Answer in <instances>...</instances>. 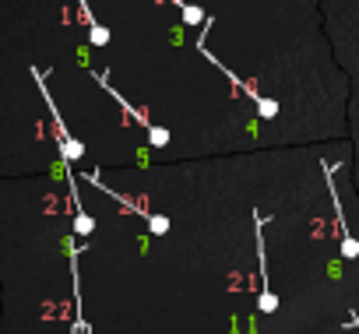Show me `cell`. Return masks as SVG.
Here are the masks:
<instances>
[{
	"label": "cell",
	"mask_w": 359,
	"mask_h": 334,
	"mask_svg": "<svg viewBox=\"0 0 359 334\" xmlns=\"http://www.w3.org/2000/svg\"><path fill=\"white\" fill-rule=\"evenodd\" d=\"M32 78H36V85H39L43 99H46V109H50V120H53V130H57V144H60V158L67 162V173H74V162H81V158H85V144L67 130V123H64V116H60V109H57V102H53V95H50V88H46L43 71H36V67H32Z\"/></svg>",
	"instance_id": "6da1fadb"
},
{
	"label": "cell",
	"mask_w": 359,
	"mask_h": 334,
	"mask_svg": "<svg viewBox=\"0 0 359 334\" xmlns=\"http://www.w3.org/2000/svg\"><path fill=\"white\" fill-rule=\"evenodd\" d=\"M95 81H99V85H102V88H106V92L113 95V102H116V106H120V109H123V113H127V116H130L134 123H141V130L148 134V141H151V148H165V144H169V130H162V127H155V123H151V120H148V116H144L141 109H134V106H130V102H127V99H123V95H120V92H116V88H113V85L106 81V74H102V71L95 74Z\"/></svg>",
	"instance_id": "7a4b0ae2"
},
{
	"label": "cell",
	"mask_w": 359,
	"mask_h": 334,
	"mask_svg": "<svg viewBox=\"0 0 359 334\" xmlns=\"http://www.w3.org/2000/svg\"><path fill=\"white\" fill-rule=\"evenodd\" d=\"M85 183H92V187H99V190H102V194H109V197H113L116 204H123L127 211H134V215H141V218L148 222V232H151V236H165V232H169V218H165V215H155V211H148V208H144L141 201H130L127 194H113V190H109V187H106V183H102L99 176H92V173H85Z\"/></svg>",
	"instance_id": "3957f363"
},
{
	"label": "cell",
	"mask_w": 359,
	"mask_h": 334,
	"mask_svg": "<svg viewBox=\"0 0 359 334\" xmlns=\"http://www.w3.org/2000/svg\"><path fill=\"white\" fill-rule=\"evenodd\" d=\"M254 236H257V264H261V292H257V309L261 313H275L278 309V299L275 292L268 288V260H264V218L254 215Z\"/></svg>",
	"instance_id": "277c9868"
},
{
	"label": "cell",
	"mask_w": 359,
	"mask_h": 334,
	"mask_svg": "<svg viewBox=\"0 0 359 334\" xmlns=\"http://www.w3.org/2000/svg\"><path fill=\"white\" fill-rule=\"evenodd\" d=\"M78 11H81V18H85V25H88V39H92V46H109V29L92 15L88 0H78Z\"/></svg>",
	"instance_id": "5b68a950"
},
{
	"label": "cell",
	"mask_w": 359,
	"mask_h": 334,
	"mask_svg": "<svg viewBox=\"0 0 359 334\" xmlns=\"http://www.w3.org/2000/svg\"><path fill=\"white\" fill-rule=\"evenodd\" d=\"M71 204H74V236H78V239L92 236V232H95V222H92V215L81 208V194H71Z\"/></svg>",
	"instance_id": "8992f818"
},
{
	"label": "cell",
	"mask_w": 359,
	"mask_h": 334,
	"mask_svg": "<svg viewBox=\"0 0 359 334\" xmlns=\"http://www.w3.org/2000/svg\"><path fill=\"white\" fill-rule=\"evenodd\" d=\"M169 4L180 11V18H184V25H208V15L194 4H187V0H169Z\"/></svg>",
	"instance_id": "52a82bcc"
}]
</instances>
